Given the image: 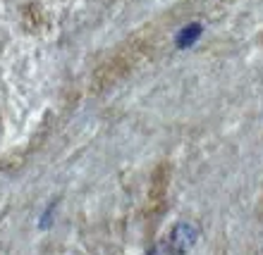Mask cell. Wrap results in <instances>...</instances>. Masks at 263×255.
<instances>
[{"mask_svg":"<svg viewBox=\"0 0 263 255\" xmlns=\"http://www.w3.org/2000/svg\"><path fill=\"white\" fill-rule=\"evenodd\" d=\"M53 213H55V205H48V210H46V215H43V220H41V229H48V227H50Z\"/></svg>","mask_w":263,"mask_h":255,"instance_id":"3","label":"cell"},{"mask_svg":"<svg viewBox=\"0 0 263 255\" xmlns=\"http://www.w3.org/2000/svg\"><path fill=\"white\" fill-rule=\"evenodd\" d=\"M196 241V227L194 224H187V222H180V224H175L173 234L167 239V248L173 250V253H187Z\"/></svg>","mask_w":263,"mask_h":255,"instance_id":"1","label":"cell"},{"mask_svg":"<svg viewBox=\"0 0 263 255\" xmlns=\"http://www.w3.org/2000/svg\"><path fill=\"white\" fill-rule=\"evenodd\" d=\"M201 24L199 22H192V24H187V27L182 29L180 34H177V48H189V46H194L196 41H199V36H201Z\"/></svg>","mask_w":263,"mask_h":255,"instance_id":"2","label":"cell"}]
</instances>
